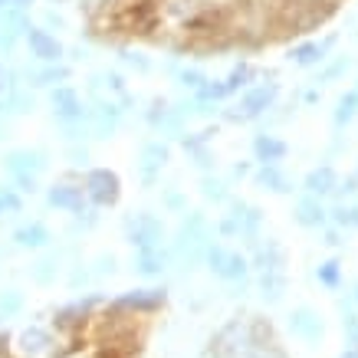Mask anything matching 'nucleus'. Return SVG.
Here are the masks:
<instances>
[{"instance_id": "23", "label": "nucleus", "mask_w": 358, "mask_h": 358, "mask_svg": "<svg viewBox=\"0 0 358 358\" xmlns=\"http://www.w3.org/2000/svg\"><path fill=\"white\" fill-rule=\"evenodd\" d=\"M66 79H69V66H59V63H43L40 69L27 73L30 86H56V83H66Z\"/></svg>"}, {"instance_id": "29", "label": "nucleus", "mask_w": 358, "mask_h": 358, "mask_svg": "<svg viewBox=\"0 0 358 358\" xmlns=\"http://www.w3.org/2000/svg\"><path fill=\"white\" fill-rule=\"evenodd\" d=\"M329 217H332V224L342 230H358V204H338Z\"/></svg>"}, {"instance_id": "44", "label": "nucleus", "mask_w": 358, "mask_h": 358, "mask_svg": "<svg viewBox=\"0 0 358 358\" xmlns=\"http://www.w3.org/2000/svg\"><path fill=\"white\" fill-rule=\"evenodd\" d=\"M10 7H17V10H27V7H30V0H10Z\"/></svg>"}, {"instance_id": "17", "label": "nucleus", "mask_w": 358, "mask_h": 358, "mask_svg": "<svg viewBox=\"0 0 358 358\" xmlns=\"http://www.w3.org/2000/svg\"><path fill=\"white\" fill-rule=\"evenodd\" d=\"M326 220H329V210L322 207V197L306 194L296 201V224H303V227H322Z\"/></svg>"}, {"instance_id": "35", "label": "nucleus", "mask_w": 358, "mask_h": 358, "mask_svg": "<svg viewBox=\"0 0 358 358\" xmlns=\"http://www.w3.org/2000/svg\"><path fill=\"white\" fill-rule=\"evenodd\" d=\"M178 79H181V86H185V89H194V92L207 83V76L201 73V69H185V73H181Z\"/></svg>"}, {"instance_id": "41", "label": "nucleus", "mask_w": 358, "mask_h": 358, "mask_svg": "<svg viewBox=\"0 0 358 358\" xmlns=\"http://www.w3.org/2000/svg\"><path fill=\"white\" fill-rule=\"evenodd\" d=\"M326 243H329V247H342L345 240H342V234H338V230H329V234H326Z\"/></svg>"}, {"instance_id": "43", "label": "nucleus", "mask_w": 358, "mask_h": 358, "mask_svg": "<svg viewBox=\"0 0 358 358\" xmlns=\"http://www.w3.org/2000/svg\"><path fill=\"white\" fill-rule=\"evenodd\" d=\"M338 358H358V345H348V348H345V352H342V355H338Z\"/></svg>"}, {"instance_id": "1", "label": "nucleus", "mask_w": 358, "mask_h": 358, "mask_svg": "<svg viewBox=\"0 0 358 358\" xmlns=\"http://www.w3.org/2000/svg\"><path fill=\"white\" fill-rule=\"evenodd\" d=\"M207 247H210V230H207V220L201 214H191V217L181 224L178 230V240L171 247V260L181 263L185 270H191L194 263L204 260Z\"/></svg>"}, {"instance_id": "42", "label": "nucleus", "mask_w": 358, "mask_h": 358, "mask_svg": "<svg viewBox=\"0 0 358 358\" xmlns=\"http://www.w3.org/2000/svg\"><path fill=\"white\" fill-rule=\"evenodd\" d=\"M69 158H73L76 164H86L89 155H86V148H73V152H69Z\"/></svg>"}, {"instance_id": "28", "label": "nucleus", "mask_w": 358, "mask_h": 358, "mask_svg": "<svg viewBox=\"0 0 358 358\" xmlns=\"http://www.w3.org/2000/svg\"><path fill=\"white\" fill-rule=\"evenodd\" d=\"M201 194H204L207 201H214V204L230 201L227 181H224V178H214V174H204V178H201Z\"/></svg>"}, {"instance_id": "3", "label": "nucleus", "mask_w": 358, "mask_h": 358, "mask_svg": "<svg viewBox=\"0 0 358 358\" xmlns=\"http://www.w3.org/2000/svg\"><path fill=\"white\" fill-rule=\"evenodd\" d=\"M46 168H50V155L43 148H13V152L3 155V171L10 174L13 181L17 178H40Z\"/></svg>"}, {"instance_id": "13", "label": "nucleus", "mask_w": 358, "mask_h": 358, "mask_svg": "<svg viewBox=\"0 0 358 358\" xmlns=\"http://www.w3.org/2000/svg\"><path fill=\"white\" fill-rule=\"evenodd\" d=\"M27 30H30V20L23 17V10L3 7V13H0V53H10L13 43H17V36Z\"/></svg>"}, {"instance_id": "37", "label": "nucleus", "mask_w": 358, "mask_h": 358, "mask_svg": "<svg viewBox=\"0 0 358 358\" xmlns=\"http://www.w3.org/2000/svg\"><path fill=\"white\" fill-rule=\"evenodd\" d=\"M336 194L338 197H355L358 194V178H355V174H352V178H345V181H338Z\"/></svg>"}, {"instance_id": "20", "label": "nucleus", "mask_w": 358, "mask_h": 358, "mask_svg": "<svg viewBox=\"0 0 358 358\" xmlns=\"http://www.w3.org/2000/svg\"><path fill=\"white\" fill-rule=\"evenodd\" d=\"M168 263H171V250L164 247H155V250H138V257H135V270L141 276H162L168 270Z\"/></svg>"}, {"instance_id": "30", "label": "nucleus", "mask_w": 358, "mask_h": 358, "mask_svg": "<svg viewBox=\"0 0 358 358\" xmlns=\"http://www.w3.org/2000/svg\"><path fill=\"white\" fill-rule=\"evenodd\" d=\"M315 276H319V282H322L326 289H338V286H342V263L326 260L319 270H315Z\"/></svg>"}, {"instance_id": "18", "label": "nucleus", "mask_w": 358, "mask_h": 358, "mask_svg": "<svg viewBox=\"0 0 358 358\" xmlns=\"http://www.w3.org/2000/svg\"><path fill=\"white\" fill-rule=\"evenodd\" d=\"M53 336L46 332L43 326H30L20 332V352L30 358H40V355H50V348H53Z\"/></svg>"}, {"instance_id": "4", "label": "nucleus", "mask_w": 358, "mask_h": 358, "mask_svg": "<svg viewBox=\"0 0 358 358\" xmlns=\"http://www.w3.org/2000/svg\"><path fill=\"white\" fill-rule=\"evenodd\" d=\"M83 191H86V197L96 207H109V204H115V201H119L122 181H119V174L109 171V168H92V171L86 174V185H83Z\"/></svg>"}, {"instance_id": "19", "label": "nucleus", "mask_w": 358, "mask_h": 358, "mask_svg": "<svg viewBox=\"0 0 358 358\" xmlns=\"http://www.w3.org/2000/svg\"><path fill=\"white\" fill-rule=\"evenodd\" d=\"M332 43H336V36H326L322 43H315V40H309V43H299L289 50V59H293L296 66H319L322 59H326V53L332 50Z\"/></svg>"}, {"instance_id": "5", "label": "nucleus", "mask_w": 358, "mask_h": 358, "mask_svg": "<svg viewBox=\"0 0 358 358\" xmlns=\"http://www.w3.org/2000/svg\"><path fill=\"white\" fill-rule=\"evenodd\" d=\"M125 234H129V243L135 250H155L164 243L162 220L155 217V214H145V210L125 220Z\"/></svg>"}, {"instance_id": "22", "label": "nucleus", "mask_w": 358, "mask_h": 358, "mask_svg": "<svg viewBox=\"0 0 358 358\" xmlns=\"http://www.w3.org/2000/svg\"><path fill=\"white\" fill-rule=\"evenodd\" d=\"M257 185H260L263 191H273V194H289V191H293V178L282 171L280 164H260Z\"/></svg>"}, {"instance_id": "11", "label": "nucleus", "mask_w": 358, "mask_h": 358, "mask_svg": "<svg viewBox=\"0 0 358 358\" xmlns=\"http://www.w3.org/2000/svg\"><path fill=\"white\" fill-rule=\"evenodd\" d=\"M168 164V145L164 141H148L141 148V162H138V171H141V185L152 187L158 181L162 168Z\"/></svg>"}, {"instance_id": "40", "label": "nucleus", "mask_w": 358, "mask_h": 358, "mask_svg": "<svg viewBox=\"0 0 358 358\" xmlns=\"http://www.w3.org/2000/svg\"><path fill=\"white\" fill-rule=\"evenodd\" d=\"M164 207H168V210H181V207H185V197L178 194V191H168V194H164Z\"/></svg>"}, {"instance_id": "34", "label": "nucleus", "mask_w": 358, "mask_h": 358, "mask_svg": "<svg viewBox=\"0 0 358 358\" xmlns=\"http://www.w3.org/2000/svg\"><path fill=\"white\" fill-rule=\"evenodd\" d=\"M20 207H23L20 194H17L13 187L0 185V214H20Z\"/></svg>"}, {"instance_id": "14", "label": "nucleus", "mask_w": 358, "mask_h": 358, "mask_svg": "<svg viewBox=\"0 0 358 358\" xmlns=\"http://www.w3.org/2000/svg\"><path fill=\"white\" fill-rule=\"evenodd\" d=\"M253 155H257L260 164H280L282 158L289 155V145L282 138H276V135L260 131V135H253Z\"/></svg>"}, {"instance_id": "16", "label": "nucleus", "mask_w": 358, "mask_h": 358, "mask_svg": "<svg viewBox=\"0 0 358 358\" xmlns=\"http://www.w3.org/2000/svg\"><path fill=\"white\" fill-rule=\"evenodd\" d=\"M13 243L20 250H43L46 243H53V234L46 224L33 220V224H23V227L13 230Z\"/></svg>"}, {"instance_id": "33", "label": "nucleus", "mask_w": 358, "mask_h": 358, "mask_svg": "<svg viewBox=\"0 0 358 358\" xmlns=\"http://www.w3.org/2000/svg\"><path fill=\"white\" fill-rule=\"evenodd\" d=\"M348 66H352V59H348V56H338L336 63H329L326 69L319 73V79H315V83H319V86H326V83H332V79H338V76H342V73H345Z\"/></svg>"}, {"instance_id": "47", "label": "nucleus", "mask_w": 358, "mask_h": 358, "mask_svg": "<svg viewBox=\"0 0 358 358\" xmlns=\"http://www.w3.org/2000/svg\"><path fill=\"white\" fill-rule=\"evenodd\" d=\"M355 303H358V289H355Z\"/></svg>"}, {"instance_id": "6", "label": "nucleus", "mask_w": 358, "mask_h": 358, "mask_svg": "<svg viewBox=\"0 0 358 358\" xmlns=\"http://www.w3.org/2000/svg\"><path fill=\"white\" fill-rule=\"evenodd\" d=\"M204 260H207V266H210L214 276H220V280H227V282H237L247 276V260H243L240 253L224 250L220 243H214V240H210V247H207Z\"/></svg>"}, {"instance_id": "12", "label": "nucleus", "mask_w": 358, "mask_h": 358, "mask_svg": "<svg viewBox=\"0 0 358 358\" xmlns=\"http://www.w3.org/2000/svg\"><path fill=\"white\" fill-rule=\"evenodd\" d=\"M86 191H83V185H53L50 191H46V204L50 207H59V210H69V214H83L86 210Z\"/></svg>"}, {"instance_id": "26", "label": "nucleus", "mask_w": 358, "mask_h": 358, "mask_svg": "<svg viewBox=\"0 0 358 358\" xmlns=\"http://www.w3.org/2000/svg\"><path fill=\"white\" fill-rule=\"evenodd\" d=\"M59 253H46V257H40V260L30 266V276L40 286H50V282H56V276H59Z\"/></svg>"}, {"instance_id": "25", "label": "nucleus", "mask_w": 358, "mask_h": 358, "mask_svg": "<svg viewBox=\"0 0 358 358\" xmlns=\"http://www.w3.org/2000/svg\"><path fill=\"white\" fill-rule=\"evenodd\" d=\"M92 92H99V96H119V99H129V92H125V83H122L119 73H96L92 76Z\"/></svg>"}, {"instance_id": "27", "label": "nucleus", "mask_w": 358, "mask_h": 358, "mask_svg": "<svg viewBox=\"0 0 358 358\" xmlns=\"http://www.w3.org/2000/svg\"><path fill=\"white\" fill-rule=\"evenodd\" d=\"M250 79H257V66H250V63L234 66V69H230V76L224 79V89H227V96H234V92H240V89H247Z\"/></svg>"}, {"instance_id": "7", "label": "nucleus", "mask_w": 358, "mask_h": 358, "mask_svg": "<svg viewBox=\"0 0 358 358\" xmlns=\"http://www.w3.org/2000/svg\"><path fill=\"white\" fill-rule=\"evenodd\" d=\"M53 115L63 125H83V122H89V109L83 106L79 92L73 86H63V83L53 89Z\"/></svg>"}, {"instance_id": "21", "label": "nucleus", "mask_w": 358, "mask_h": 358, "mask_svg": "<svg viewBox=\"0 0 358 358\" xmlns=\"http://www.w3.org/2000/svg\"><path fill=\"white\" fill-rule=\"evenodd\" d=\"M162 303H164V289H131V293H125V296L115 299L119 309H138V313L158 309Z\"/></svg>"}, {"instance_id": "38", "label": "nucleus", "mask_w": 358, "mask_h": 358, "mask_svg": "<svg viewBox=\"0 0 358 358\" xmlns=\"http://www.w3.org/2000/svg\"><path fill=\"white\" fill-rule=\"evenodd\" d=\"M342 326H345V332H348V342H352V345H358V315L355 313H345Z\"/></svg>"}, {"instance_id": "32", "label": "nucleus", "mask_w": 358, "mask_h": 358, "mask_svg": "<svg viewBox=\"0 0 358 358\" xmlns=\"http://www.w3.org/2000/svg\"><path fill=\"white\" fill-rule=\"evenodd\" d=\"M23 309V296L17 293V289H3L0 293V319H10V315H17Z\"/></svg>"}, {"instance_id": "15", "label": "nucleus", "mask_w": 358, "mask_h": 358, "mask_svg": "<svg viewBox=\"0 0 358 358\" xmlns=\"http://www.w3.org/2000/svg\"><path fill=\"white\" fill-rule=\"evenodd\" d=\"M336 185H338V174L332 164H319V168H313V171L306 174V194H313V197H329V194H336Z\"/></svg>"}, {"instance_id": "36", "label": "nucleus", "mask_w": 358, "mask_h": 358, "mask_svg": "<svg viewBox=\"0 0 358 358\" xmlns=\"http://www.w3.org/2000/svg\"><path fill=\"white\" fill-rule=\"evenodd\" d=\"M122 63H125V66H135L138 73H148V69H152V63H148V59H145L141 53H122Z\"/></svg>"}, {"instance_id": "46", "label": "nucleus", "mask_w": 358, "mask_h": 358, "mask_svg": "<svg viewBox=\"0 0 358 358\" xmlns=\"http://www.w3.org/2000/svg\"><path fill=\"white\" fill-rule=\"evenodd\" d=\"M7 3H10V0H0V10H3V7H7Z\"/></svg>"}, {"instance_id": "31", "label": "nucleus", "mask_w": 358, "mask_h": 358, "mask_svg": "<svg viewBox=\"0 0 358 358\" xmlns=\"http://www.w3.org/2000/svg\"><path fill=\"white\" fill-rule=\"evenodd\" d=\"M358 115V92H345V96L338 99V109H336V125H348V122Z\"/></svg>"}, {"instance_id": "9", "label": "nucleus", "mask_w": 358, "mask_h": 358, "mask_svg": "<svg viewBox=\"0 0 358 358\" xmlns=\"http://www.w3.org/2000/svg\"><path fill=\"white\" fill-rule=\"evenodd\" d=\"M27 43H30V53L36 56L40 63H59L66 56L63 43H59L50 30H43V27H30V30H27Z\"/></svg>"}, {"instance_id": "8", "label": "nucleus", "mask_w": 358, "mask_h": 358, "mask_svg": "<svg viewBox=\"0 0 358 358\" xmlns=\"http://www.w3.org/2000/svg\"><path fill=\"white\" fill-rule=\"evenodd\" d=\"M122 115H125L122 106H115L112 99H99V106L89 112V131L96 138H109L112 131L122 125Z\"/></svg>"}, {"instance_id": "10", "label": "nucleus", "mask_w": 358, "mask_h": 358, "mask_svg": "<svg viewBox=\"0 0 358 358\" xmlns=\"http://www.w3.org/2000/svg\"><path fill=\"white\" fill-rule=\"evenodd\" d=\"M289 332H293L296 338H303V342H309V345H315L319 338H322V319H319V313H313L309 306H299V309H293L289 313Z\"/></svg>"}, {"instance_id": "45", "label": "nucleus", "mask_w": 358, "mask_h": 358, "mask_svg": "<svg viewBox=\"0 0 358 358\" xmlns=\"http://www.w3.org/2000/svg\"><path fill=\"white\" fill-rule=\"evenodd\" d=\"M247 171H250L247 164H237V168H234V178H243V174H247Z\"/></svg>"}, {"instance_id": "39", "label": "nucleus", "mask_w": 358, "mask_h": 358, "mask_svg": "<svg viewBox=\"0 0 358 358\" xmlns=\"http://www.w3.org/2000/svg\"><path fill=\"white\" fill-rule=\"evenodd\" d=\"M99 266H96V270H92V273H96V276H106V273H109V276H112V273H115V257H99Z\"/></svg>"}, {"instance_id": "2", "label": "nucleus", "mask_w": 358, "mask_h": 358, "mask_svg": "<svg viewBox=\"0 0 358 358\" xmlns=\"http://www.w3.org/2000/svg\"><path fill=\"white\" fill-rule=\"evenodd\" d=\"M276 96H280V86H276V83H260V86L247 89V92L240 96L237 106L227 109L224 115H227L230 122H253V119H260V115H266V112L273 109Z\"/></svg>"}, {"instance_id": "24", "label": "nucleus", "mask_w": 358, "mask_h": 358, "mask_svg": "<svg viewBox=\"0 0 358 358\" xmlns=\"http://www.w3.org/2000/svg\"><path fill=\"white\" fill-rule=\"evenodd\" d=\"M260 293L266 303H280L282 296H286V270L260 273Z\"/></svg>"}]
</instances>
